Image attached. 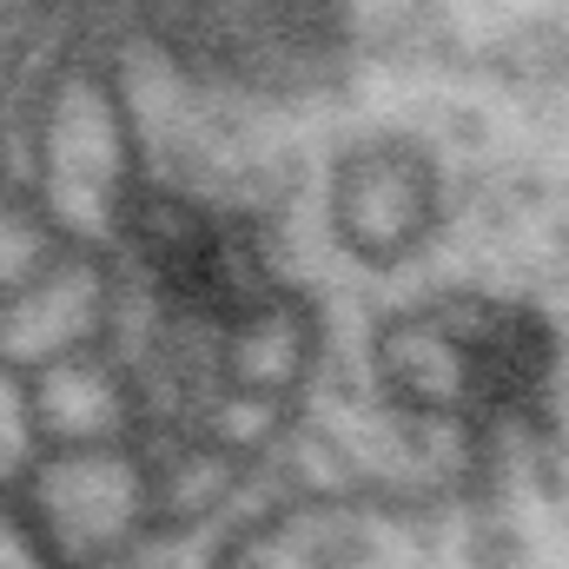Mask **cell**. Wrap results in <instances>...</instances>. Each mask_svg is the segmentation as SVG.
<instances>
[{
	"label": "cell",
	"instance_id": "cell-1",
	"mask_svg": "<svg viewBox=\"0 0 569 569\" xmlns=\"http://www.w3.org/2000/svg\"><path fill=\"white\" fill-rule=\"evenodd\" d=\"M391 391L470 437L543 430L557 405V338L543 318L490 298H457L385 338Z\"/></svg>",
	"mask_w": 569,
	"mask_h": 569
},
{
	"label": "cell",
	"instance_id": "cell-2",
	"mask_svg": "<svg viewBox=\"0 0 569 569\" xmlns=\"http://www.w3.org/2000/svg\"><path fill=\"white\" fill-rule=\"evenodd\" d=\"M120 232L172 325L226 338V345L279 325V284L259 259V239L239 219H219L179 192L140 186L120 206Z\"/></svg>",
	"mask_w": 569,
	"mask_h": 569
}]
</instances>
